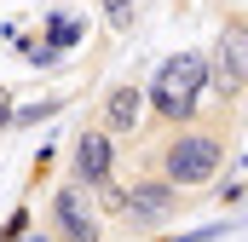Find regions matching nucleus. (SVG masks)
<instances>
[{
  "instance_id": "obj_6",
  "label": "nucleus",
  "mask_w": 248,
  "mask_h": 242,
  "mask_svg": "<svg viewBox=\"0 0 248 242\" xmlns=\"http://www.w3.org/2000/svg\"><path fill=\"white\" fill-rule=\"evenodd\" d=\"M75 179H81V190L110 179V133L87 127V133L75 138Z\"/></svg>"
},
{
  "instance_id": "obj_9",
  "label": "nucleus",
  "mask_w": 248,
  "mask_h": 242,
  "mask_svg": "<svg viewBox=\"0 0 248 242\" xmlns=\"http://www.w3.org/2000/svg\"><path fill=\"white\" fill-rule=\"evenodd\" d=\"M104 17H110L116 29H127V23H133V0H104Z\"/></svg>"
},
{
  "instance_id": "obj_1",
  "label": "nucleus",
  "mask_w": 248,
  "mask_h": 242,
  "mask_svg": "<svg viewBox=\"0 0 248 242\" xmlns=\"http://www.w3.org/2000/svg\"><path fill=\"white\" fill-rule=\"evenodd\" d=\"M202 75H208L202 52L168 58L162 69H156V81H150V104H156V116H162V121H190V116H196V98H202Z\"/></svg>"
},
{
  "instance_id": "obj_11",
  "label": "nucleus",
  "mask_w": 248,
  "mask_h": 242,
  "mask_svg": "<svg viewBox=\"0 0 248 242\" xmlns=\"http://www.w3.org/2000/svg\"><path fill=\"white\" fill-rule=\"evenodd\" d=\"M6 121H12V110H6V92H0V127H6Z\"/></svg>"
},
{
  "instance_id": "obj_12",
  "label": "nucleus",
  "mask_w": 248,
  "mask_h": 242,
  "mask_svg": "<svg viewBox=\"0 0 248 242\" xmlns=\"http://www.w3.org/2000/svg\"><path fill=\"white\" fill-rule=\"evenodd\" d=\"M29 242H46V237H29Z\"/></svg>"
},
{
  "instance_id": "obj_10",
  "label": "nucleus",
  "mask_w": 248,
  "mask_h": 242,
  "mask_svg": "<svg viewBox=\"0 0 248 242\" xmlns=\"http://www.w3.org/2000/svg\"><path fill=\"white\" fill-rule=\"evenodd\" d=\"M52 110H58V104H29V110H12V121H17V127H35V121L52 116Z\"/></svg>"
},
{
  "instance_id": "obj_8",
  "label": "nucleus",
  "mask_w": 248,
  "mask_h": 242,
  "mask_svg": "<svg viewBox=\"0 0 248 242\" xmlns=\"http://www.w3.org/2000/svg\"><path fill=\"white\" fill-rule=\"evenodd\" d=\"M46 35H52V46H75V41H81V23L63 17V12H52V17H46Z\"/></svg>"
},
{
  "instance_id": "obj_3",
  "label": "nucleus",
  "mask_w": 248,
  "mask_h": 242,
  "mask_svg": "<svg viewBox=\"0 0 248 242\" xmlns=\"http://www.w3.org/2000/svg\"><path fill=\"white\" fill-rule=\"evenodd\" d=\"M52 225H58L63 242H98V219H93V202L81 184H63L52 196Z\"/></svg>"
},
{
  "instance_id": "obj_7",
  "label": "nucleus",
  "mask_w": 248,
  "mask_h": 242,
  "mask_svg": "<svg viewBox=\"0 0 248 242\" xmlns=\"http://www.w3.org/2000/svg\"><path fill=\"white\" fill-rule=\"evenodd\" d=\"M139 116H144V87H110V98H104V121H110V133H139Z\"/></svg>"
},
{
  "instance_id": "obj_5",
  "label": "nucleus",
  "mask_w": 248,
  "mask_h": 242,
  "mask_svg": "<svg viewBox=\"0 0 248 242\" xmlns=\"http://www.w3.org/2000/svg\"><path fill=\"white\" fill-rule=\"evenodd\" d=\"M173 208H179V190L168 179H144V184L127 190V219H133V225H156V219H168Z\"/></svg>"
},
{
  "instance_id": "obj_2",
  "label": "nucleus",
  "mask_w": 248,
  "mask_h": 242,
  "mask_svg": "<svg viewBox=\"0 0 248 242\" xmlns=\"http://www.w3.org/2000/svg\"><path fill=\"white\" fill-rule=\"evenodd\" d=\"M219 162H225V144L214 138V133H179L168 150H162V173L168 184L179 190V184H202L219 173Z\"/></svg>"
},
{
  "instance_id": "obj_4",
  "label": "nucleus",
  "mask_w": 248,
  "mask_h": 242,
  "mask_svg": "<svg viewBox=\"0 0 248 242\" xmlns=\"http://www.w3.org/2000/svg\"><path fill=\"white\" fill-rule=\"evenodd\" d=\"M202 87H214L219 98H243V29L219 35V46H214V75H202Z\"/></svg>"
}]
</instances>
